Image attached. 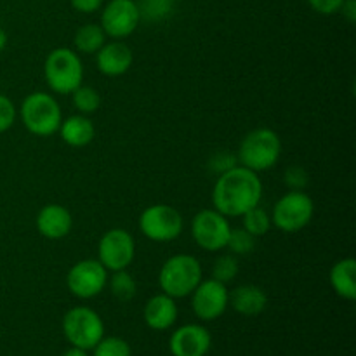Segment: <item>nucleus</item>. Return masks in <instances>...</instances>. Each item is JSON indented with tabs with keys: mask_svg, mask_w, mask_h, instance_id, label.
<instances>
[{
	"mask_svg": "<svg viewBox=\"0 0 356 356\" xmlns=\"http://www.w3.org/2000/svg\"><path fill=\"white\" fill-rule=\"evenodd\" d=\"M263 198V183L254 170L242 165L219 174L212 190V205L226 218H242Z\"/></svg>",
	"mask_w": 356,
	"mask_h": 356,
	"instance_id": "f257e3e1",
	"label": "nucleus"
},
{
	"mask_svg": "<svg viewBox=\"0 0 356 356\" xmlns=\"http://www.w3.org/2000/svg\"><path fill=\"white\" fill-rule=\"evenodd\" d=\"M282 155V141L271 129L261 127L250 131L242 139L236 153V160L245 169L263 172L275 167Z\"/></svg>",
	"mask_w": 356,
	"mask_h": 356,
	"instance_id": "f03ea898",
	"label": "nucleus"
},
{
	"mask_svg": "<svg viewBox=\"0 0 356 356\" xmlns=\"http://www.w3.org/2000/svg\"><path fill=\"white\" fill-rule=\"evenodd\" d=\"M204 280L200 261L190 254H176L162 264L159 273V285L163 294L174 299L191 296L197 285Z\"/></svg>",
	"mask_w": 356,
	"mask_h": 356,
	"instance_id": "7ed1b4c3",
	"label": "nucleus"
},
{
	"mask_svg": "<svg viewBox=\"0 0 356 356\" xmlns=\"http://www.w3.org/2000/svg\"><path fill=\"white\" fill-rule=\"evenodd\" d=\"M44 76L56 94H72L83 82V65L79 52L68 47L51 51L44 63Z\"/></svg>",
	"mask_w": 356,
	"mask_h": 356,
	"instance_id": "20e7f679",
	"label": "nucleus"
},
{
	"mask_svg": "<svg viewBox=\"0 0 356 356\" xmlns=\"http://www.w3.org/2000/svg\"><path fill=\"white\" fill-rule=\"evenodd\" d=\"M19 117L30 134L47 138L59 131L63 122L61 106L47 92H31L19 106Z\"/></svg>",
	"mask_w": 356,
	"mask_h": 356,
	"instance_id": "39448f33",
	"label": "nucleus"
},
{
	"mask_svg": "<svg viewBox=\"0 0 356 356\" xmlns=\"http://www.w3.org/2000/svg\"><path fill=\"white\" fill-rule=\"evenodd\" d=\"M63 334L72 346L89 351L104 337V323L92 308L76 306L63 318Z\"/></svg>",
	"mask_w": 356,
	"mask_h": 356,
	"instance_id": "423d86ee",
	"label": "nucleus"
},
{
	"mask_svg": "<svg viewBox=\"0 0 356 356\" xmlns=\"http://www.w3.org/2000/svg\"><path fill=\"white\" fill-rule=\"evenodd\" d=\"M315 202L305 191H289L275 204L271 225L284 233H298L312 222Z\"/></svg>",
	"mask_w": 356,
	"mask_h": 356,
	"instance_id": "0eeeda50",
	"label": "nucleus"
},
{
	"mask_svg": "<svg viewBox=\"0 0 356 356\" xmlns=\"http://www.w3.org/2000/svg\"><path fill=\"white\" fill-rule=\"evenodd\" d=\"M183 216L172 205H149L139 216V229L152 242H172V240L179 238L181 233H183Z\"/></svg>",
	"mask_w": 356,
	"mask_h": 356,
	"instance_id": "6e6552de",
	"label": "nucleus"
},
{
	"mask_svg": "<svg viewBox=\"0 0 356 356\" xmlns=\"http://www.w3.org/2000/svg\"><path fill=\"white\" fill-rule=\"evenodd\" d=\"M232 226L226 216L216 209H204L191 221V235L195 243L207 252L226 249Z\"/></svg>",
	"mask_w": 356,
	"mask_h": 356,
	"instance_id": "1a4fd4ad",
	"label": "nucleus"
},
{
	"mask_svg": "<svg viewBox=\"0 0 356 356\" xmlns=\"http://www.w3.org/2000/svg\"><path fill=\"white\" fill-rule=\"evenodd\" d=\"M136 256L134 236L122 228L108 229L97 245V261L106 268V271L127 270Z\"/></svg>",
	"mask_w": 356,
	"mask_h": 356,
	"instance_id": "9d476101",
	"label": "nucleus"
},
{
	"mask_svg": "<svg viewBox=\"0 0 356 356\" xmlns=\"http://www.w3.org/2000/svg\"><path fill=\"white\" fill-rule=\"evenodd\" d=\"M108 271L97 259L79 261L66 275L68 291L79 299H92L104 291Z\"/></svg>",
	"mask_w": 356,
	"mask_h": 356,
	"instance_id": "9b49d317",
	"label": "nucleus"
},
{
	"mask_svg": "<svg viewBox=\"0 0 356 356\" xmlns=\"http://www.w3.org/2000/svg\"><path fill=\"white\" fill-rule=\"evenodd\" d=\"M229 305V291L222 282L209 278L202 280L191 292V308L202 322L218 320Z\"/></svg>",
	"mask_w": 356,
	"mask_h": 356,
	"instance_id": "f8f14e48",
	"label": "nucleus"
},
{
	"mask_svg": "<svg viewBox=\"0 0 356 356\" xmlns=\"http://www.w3.org/2000/svg\"><path fill=\"white\" fill-rule=\"evenodd\" d=\"M139 9L136 0H110L101 13V28L106 37L120 40L129 37L139 26Z\"/></svg>",
	"mask_w": 356,
	"mask_h": 356,
	"instance_id": "ddd939ff",
	"label": "nucleus"
},
{
	"mask_svg": "<svg viewBox=\"0 0 356 356\" xmlns=\"http://www.w3.org/2000/svg\"><path fill=\"white\" fill-rule=\"evenodd\" d=\"M211 344V332L204 325L188 323L174 330L169 339V350L172 356H205Z\"/></svg>",
	"mask_w": 356,
	"mask_h": 356,
	"instance_id": "4468645a",
	"label": "nucleus"
},
{
	"mask_svg": "<svg viewBox=\"0 0 356 356\" xmlns=\"http://www.w3.org/2000/svg\"><path fill=\"white\" fill-rule=\"evenodd\" d=\"M132 63H134V52L122 40L108 42L96 52L97 70L106 76L124 75L131 70Z\"/></svg>",
	"mask_w": 356,
	"mask_h": 356,
	"instance_id": "2eb2a0df",
	"label": "nucleus"
},
{
	"mask_svg": "<svg viewBox=\"0 0 356 356\" xmlns=\"http://www.w3.org/2000/svg\"><path fill=\"white\" fill-rule=\"evenodd\" d=\"M35 225H37L38 233H40L44 238L61 240L72 232L73 218L72 214H70L68 209H65L63 205L49 204L40 209V212L37 214Z\"/></svg>",
	"mask_w": 356,
	"mask_h": 356,
	"instance_id": "dca6fc26",
	"label": "nucleus"
},
{
	"mask_svg": "<svg viewBox=\"0 0 356 356\" xmlns=\"http://www.w3.org/2000/svg\"><path fill=\"white\" fill-rule=\"evenodd\" d=\"M145 323L152 330H167L176 323L177 320V305L176 299L167 294H156L146 302Z\"/></svg>",
	"mask_w": 356,
	"mask_h": 356,
	"instance_id": "f3484780",
	"label": "nucleus"
},
{
	"mask_svg": "<svg viewBox=\"0 0 356 356\" xmlns=\"http://www.w3.org/2000/svg\"><path fill=\"white\" fill-rule=\"evenodd\" d=\"M229 305L243 316H257L266 309L268 296L261 287L252 284L240 285L229 294Z\"/></svg>",
	"mask_w": 356,
	"mask_h": 356,
	"instance_id": "a211bd4d",
	"label": "nucleus"
},
{
	"mask_svg": "<svg viewBox=\"0 0 356 356\" xmlns=\"http://www.w3.org/2000/svg\"><path fill=\"white\" fill-rule=\"evenodd\" d=\"M59 134H61L63 141L72 146V148H83V146L92 143L94 136H96V129H94L92 120L87 115L79 113L61 122Z\"/></svg>",
	"mask_w": 356,
	"mask_h": 356,
	"instance_id": "6ab92c4d",
	"label": "nucleus"
},
{
	"mask_svg": "<svg viewBox=\"0 0 356 356\" xmlns=\"http://www.w3.org/2000/svg\"><path fill=\"white\" fill-rule=\"evenodd\" d=\"M330 285L339 298L346 301L356 299V261L353 257H344L337 261L329 273Z\"/></svg>",
	"mask_w": 356,
	"mask_h": 356,
	"instance_id": "aec40b11",
	"label": "nucleus"
},
{
	"mask_svg": "<svg viewBox=\"0 0 356 356\" xmlns=\"http://www.w3.org/2000/svg\"><path fill=\"white\" fill-rule=\"evenodd\" d=\"M106 44V33L103 31L101 24L87 23L76 30L73 45L75 51L80 54H96L103 45Z\"/></svg>",
	"mask_w": 356,
	"mask_h": 356,
	"instance_id": "412c9836",
	"label": "nucleus"
},
{
	"mask_svg": "<svg viewBox=\"0 0 356 356\" xmlns=\"http://www.w3.org/2000/svg\"><path fill=\"white\" fill-rule=\"evenodd\" d=\"M108 284H110V291L113 294V298L118 299L120 302H129L131 299H134L136 292H138L136 280L127 270L113 271Z\"/></svg>",
	"mask_w": 356,
	"mask_h": 356,
	"instance_id": "4be33fe9",
	"label": "nucleus"
},
{
	"mask_svg": "<svg viewBox=\"0 0 356 356\" xmlns=\"http://www.w3.org/2000/svg\"><path fill=\"white\" fill-rule=\"evenodd\" d=\"M243 221V229L249 232L250 235L259 238V236H264L271 228V216L268 214L264 209H261L259 205L254 209H250L249 212L242 216Z\"/></svg>",
	"mask_w": 356,
	"mask_h": 356,
	"instance_id": "5701e85b",
	"label": "nucleus"
},
{
	"mask_svg": "<svg viewBox=\"0 0 356 356\" xmlns=\"http://www.w3.org/2000/svg\"><path fill=\"white\" fill-rule=\"evenodd\" d=\"M138 9L141 19L149 21V23H156L162 21L172 13L174 0H139Z\"/></svg>",
	"mask_w": 356,
	"mask_h": 356,
	"instance_id": "b1692460",
	"label": "nucleus"
},
{
	"mask_svg": "<svg viewBox=\"0 0 356 356\" xmlns=\"http://www.w3.org/2000/svg\"><path fill=\"white\" fill-rule=\"evenodd\" d=\"M72 101L73 106L79 110V113L82 115H92L96 113L97 108L101 106V96L96 89L92 87L80 86L79 89H75L72 92Z\"/></svg>",
	"mask_w": 356,
	"mask_h": 356,
	"instance_id": "393cba45",
	"label": "nucleus"
},
{
	"mask_svg": "<svg viewBox=\"0 0 356 356\" xmlns=\"http://www.w3.org/2000/svg\"><path fill=\"white\" fill-rule=\"evenodd\" d=\"M94 356H132L131 344L120 337H103L96 346L92 348Z\"/></svg>",
	"mask_w": 356,
	"mask_h": 356,
	"instance_id": "a878e982",
	"label": "nucleus"
},
{
	"mask_svg": "<svg viewBox=\"0 0 356 356\" xmlns=\"http://www.w3.org/2000/svg\"><path fill=\"white\" fill-rule=\"evenodd\" d=\"M238 261L235 259V256L228 254V256H221L214 261L212 264V278L222 284H228V282L235 280L236 275H238Z\"/></svg>",
	"mask_w": 356,
	"mask_h": 356,
	"instance_id": "bb28decb",
	"label": "nucleus"
},
{
	"mask_svg": "<svg viewBox=\"0 0 356 356\" xmlns=\"http://www.w3.org/2000/svg\"><path fill=\"white\" fill-rule=\"evenodd\" d=\"M254 247H256V236H252L243 228L232 229L228 243H226V249H229V252L236 254V256H243V254L252 252Z\"/></svg>",
	"mask_w": 356,
	"mask_h": 356,
	"instance_id": "cd10ccee",
	"label": "nucleus"
},
{
	"mask_svg": "<svg viewBox=\"0 0 356 356\" xmlns=\"http://www.w3.org/2000/svg\"><path fill=\"white\" fill-rule=\"evenodd\" d=\"M284 183L291 188L292 191H302L309 183V174L305 167L291 165L287 167L284 174Z\"/></svg>",
	"mask_w": 356,
	"mask_h": 356,
	"instance_id": "c85d7f7f",
	"label": "nucleus"
},
{
	"mask_svg": "<svg viewBox=\"0 0 356 356\" xmlns=\"http://www.w3.org/2000/svg\"><path fill=\"white\" fill-rule=\"evenodd\" d=\"M16 115L17 111L13 101L3 96V94H0V134H3V132L13 127L14 122H16Z\"/></svg>",
	"mask_w": 356,
	"mask_h": 356,
	"instance_id": "c756f323",
	"label": "nucleus"
},
{
	"mask_svg": "<svg viewBox=\"0 0 356 356\" xmlns=\"http://www.w3.org/2000/svg\"><path fill=\"white\" fill-rule=\"evenodd\" d=\"M235 165H238L236 155H232V153H228V152L216 153V155L209 160V169H211L212 172L218 174V176L219 174L226 172V170L233 169Z\"/></svg>",
	"mask_w": 356,
	"mask_h": 356,
	"instance_id": "7c9ffc66",
	"label": "nucleus"
},
{
	"mask_svg": "<svg viewBox=\"0 0 356 356\" xmlns=\"http://www.w3.org/2000/svg\"><path fill=\"white\" fill-rule=\"evenodd\" d=\"M343 2L344 0H308L309 7L323 16H332V14L339 13Z\"/></svg>",
	"mask_w": 356,
	"mask_h": 356,
	"instance_id": "2f4dec72",
	"label": "nucleus"
},
{
	"mask_svg": "<svg viewBox=\"0 0 356 356\" xmlns=\"http://www.w3.org/2000/svg\"><path fill=\"white\" fill-rule=\"evenodd\" d=\"M72 7L82 14H92L103 7L104 0H70Z\"/></svg>",
	"mask_w": 356,
	"mask_h": 356,
	"instance_id": "473e14b6",
	"label": "nucleus"
},
{
	"mask_svg": "<svg viewBox=\"0 0 356 356\" xmlns=\"http://www.w3.org/2000/svg\"><path fill=\"white\" fill-rule=\"evenodd\" d=\"M339 13H343V16L346 17L348 23L355 24V21H356V0H344L343 6H341Z\"/></svg>",
	"mask_w": 356,
	"mask_h": 356,
	"instance_id": "72a5a7b5",
	"label": "nucleus"
},
{
	"mask_svg": "<svg viewBox=\"0 0 356 356\" xmlns=\"http://www.w3.org/2000/svg\"><path fill=\"white\" fill-rule=\"evenodd\" d=\"M63 356H89V355H87L86 350H80V348L72 346Z\"/></svg>",
	"mask_w": 356,
	"mask_h": 356,
	"instance_id": "f704fd0d",
	"label": "nucleus"
},
{
	"mask_svg": "<svg viewBox=\"0 0 356 356\" xmlns=\"http://www.w3.org/2000/svg\"><path fill=\"white\" fill-rule=\"evenodd\" d=\"M6 45H7V33L2 30V28H0V52L6 49Z\"/></svg>",
	"mask_w": 356,
	"mask_h": 356,
	"instance_id": "c9c22d12",
	"label": "nucleus"
}]
</instances>
